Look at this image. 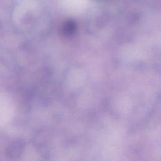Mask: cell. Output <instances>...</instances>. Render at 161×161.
<instances>
[{
    "label": "cell",
    "mask_w": 161,
    "mask_h": 161,
    "mask_svg": "<svg viewBox=\"0 0 161 161\" xmlns=\"http://www.w3.org/2000/svg\"><path fill=\"white\" fill-rule=\"evenodd\" d=\"M75 30V24L72 21L65 23L64 26V33L65 35H71Z\"/></svg>",
    "instance_id": "1"
}]
</instances>
